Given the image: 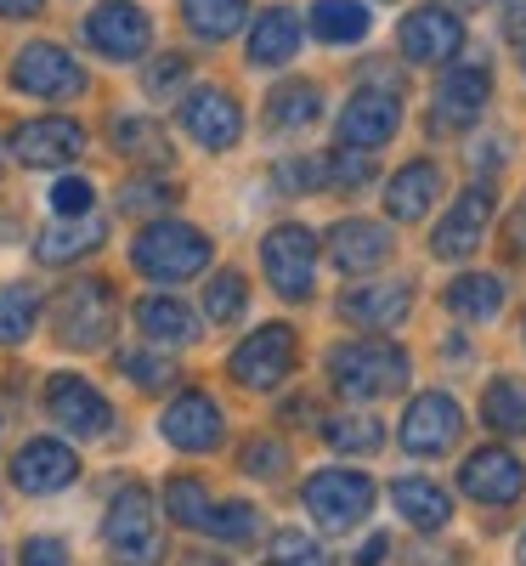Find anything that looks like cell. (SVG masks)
Wrapping results in <instances>:
<instances>
[{
    "label": "cell",
    "mask_w": 526,
    "mask_h": 566,
    "mask_svg": "<svg viewBox=\"0 0 526 566\" xmlns=\"http://www.w3.org/2000/svg\"><path fill=\"white\" fill-rule=\"evenodd\" d=\"M119 368L130 374V386H141V391H165L176 380V363L154 357V352H119Z\"/></svg>",
    "instance_id": "f35d334b"
},
{
    "label": "cell",
    "mask_w": 526,
    "mask_h": 566,
    "mask_svg": "<svg viewBox=\"0 0 526 566\" xmlns=\"http://www.w3.org/2000/svg\"><path fill=\"white\" fill-rule=\"evenodd\" d=\"M493 210H498V199H493V187H487V181L464 187V193L453 199V210L436 221V239H430V255H436V261H464L475 244H482V232H487Z\"/></svg>",
    "instance_id": "4fadbf2b"
},
{
    "label": "cell",
    "mask_w": 526,
    "mask_h": 566,
    "mask_svg": "<svg viewBox=\"0 0 526 566\" xmlns=\"http://www.w3.org/2000/svg\"><path fill=\"white\" fill-rule=\"evenodd\" d=\"M136 323H141V335H148L154 346H193V335H199V317L187 312L176 295H148L136 306Z\"/></svg>",
    "instance_id": "4316f807"
},
{
    "label": "cell",
    "mask_w": 526,
    "mask_h": 566,
    "mask_svg": "<svg viewBox=\"0 0 526 566\" xmlns=\"http://www.w3.org/2000/svg\"><path fill=\"white\" fill-rule=\"evenodd\" d=\"M272 176H277L283 193H317V187L328 181V165L323 159H283Z\"/></svg>",
    "instance_id": "60d3db41"
},
{
    "label": "cell",
    "mask_w": 526,
    "mask_h": 566,
    "mask_svg": "<svg viewBox=\"0 0 526 566\" xmlns=\"http://www.w3.org/2000/svg\"><path fill=\"white\" fill-rule=\"evenodd\" d=\"M430 7H442V12H482L487 0H430Z\"/></svg>",
    "instance_id": "f5cc1de1"
},
{
    "label": "cell",
    "mask_w": 526,
    "mask_h": 566,
    "mask_svg": "<svg viewBox=\"0 0 526 566\" xmlns=\"http://www.w3.org/2000/svg\"><path fill=\"white\" fill-rule=\"evenodd\" d=\"M250 18V0H181V23L199 40H232Z\"/></svg>",
    "instance_id": "f546056e"
},
{
    "label": "cell",
    "mask_w": 526,
    "mask_h": 566,
    "mask_svg": "<svg viewBox=\"0 0 526 566\" xmlns=\"http://www.w3.org/2000/svg\"><path fill=\"white\" fill-rule=\"evenodd\" d=\"M459 488L475 499V504H515L526 493V464L509 453V448H475L464 464H459Z\"/></svg>",
    "instance_id": "d6986e66"
},
{
    "label": "cell",
    "mask_w": 526,
    "mask_h": 566,
    "mask_svg": "<svg viewBox=\"0 0 526 566\" xmlns=\"http://www.w3.org/2000/svg\"><path fill=\"white\" fill-rule=\"evenodd\" d=\"M45 0H0V18H34Z\"/></svg>",
    "instance_id": "f907efd6"
},
{
    "label": "cell",
    "mask_w": 526,
    "mask_h": 566,
    "mask_svg": "<svg viewBox=\"0 0 526 566\" xmlns=\"http://www.w3.org/2000/svg\"><path fill=\"white\" fill-rule=\"evenodd\" d=\"M103 544L119 566H154L165 538H159V510H154V493L148 488H119L108 515H103Z\"/></svg>",
    "instance_id": "3957f363"
},
{
    "label": "cell",
    "mask_w": 526,
    "mask_h": 566,
    "mask_svg": "<svg viewBox=\"0 0 526 566\" xmlns=\"http://www.w3.org/2000/svg\"><path fill=\"white\" fill-rule=\"evenodd\" d=\"M391 510L402 515L408 527H419V533L448 527V515H453L448 493H442L436 482H424V476H402V482H391Z\"/></svg>",
    "instance_id": "484cf974"
},
{
    "label": "cell",
    "mask_w": 526,
    "mask_h": 566,
    "mask_svg": "<svg viewBox=\"0 0 526 566\" xmlns=\"http://www.w3.org/2000/svg\"><path fill=\"white\" fill-rule=\"evenodd\" d=\"M34 317H40V295L29 283H7L0 290V346H23L34 335Z\"/></svg>",
    "instance_id": "e575fe53"
},
{
    "label": "cell",
    "mask_w": 526,
    "mask_h": 566,
    "mask_svg": "<svg viewBox=\"0 0 526 566\" xmlns=\"http://www.w3.org/2000/svg\"><path fill=\"white\" fill-rule=\"evenodd\" d=\"M283 464H290L283 442H250V448H244V470H250V476H261V482H272Z\"/></svg>",
    "instance_id": "f6af8a7d"
},
{
    "label": "cell",
    "mask_w": 526,
    "mask_h": 566,
    "mask_svg": "<svg viewBox=\"0 0 526 566\" xmlns=\"http://www.w3.org/2000/svg\"><path fill=\"white\" fill-rule=\"evenodd\" d=\"M448 306L464 323H493L504 312V283L493 272H464V277L448 283Z\"/></svg>",
    "instance_id": "83f0119b"
},
{
    "label": "cell",
    "mask_w": 526,
    "mask_h": 566,
    "mask_svg": "<svg viewBox=\"0 0 526 566\" xmlns=\"http://www.w3.org/2000/svg\"><path fill=\"white\" fill-rule=\"evenodd\" d=\"M408 312H413L408 283H362V290L340 295V317L357 328H397Z\"/></svg>",
    "instance_id": "603a6c76"
},
{
    "label": "cell",
    "mask_w": 526,
    "mask_h": 566,
    "mask_svg": "<svg viewBox=\"0 0 526 566\" xmlns=\"http://www.w3.org/2000/svg\"><path fill=\"white\" fill-rule=\"evenodd\" d=\"M85 40L97 45L103 57H114V63H136L154 45V23H148V12H141L136 0H103V7L85 18Z\"/></svg>",
    "instance_id": "8fae6325"
},
{
    "label": "cell",
    "mask_w": 526,
    "mask_h": 566,
    "mask_svg": "<svg viewBox=\"0 0 526 566\" xmlns=\"http://www.w3.org/2000/svg\"><path fill=\"white\" fill-rule=\"evenodd\" d=\"M391 250H397V239H391V227H386V221L346 216V221H334V227H328V261L340 266L346 277L386 266V261H391Z\"/></svg>",
    "instance_id": "2e32d148"
},
{
    "label": "cell",
    "mask_w": 526,
    "mask_h": 566,
    "mask_svg": "<svg viewBox=\"0 0 526 566\" xmlns=\"http://www.w3.org/2000/svg\"><path fill=\"white\" fill-rule=\"evenodd\" d=\"M170 199H176V193H170L165 181H130V187H125V199H119V210H125V216H141V210H170Z\"/></svg>",
    "instance_id": "7bdbcfd3"
},
{
    "label": "cell",
    "mask_w": 526,
    "mask_h": 566,
    "mask_svg": "<svg viewBox=\"0 0 526 566\" xmlns=\"http://www.w3.org/2000/svg\"><path fill=\"white\" fill-rule=\"evenodd\" d=\"M91 205H97V187H91L85 176H63L52 187V210L57 216H91Z\"/></svg>",
    "instance_id": "b9f144b4"
},
{
    "label": "cell",
    "mask_w": 526,
    "mask_h": 566,
    "mask_svg": "<svg viewBox=\"0 0 526 566\" xmlns=\"http://www.w3.org/2000/svg\"><path fill=\"white\" fill-rule=\"evenodd\" d=\"M130 261L154 283H181V277H199L210 266V239L187 221H154V227H141Z\"/></svg>",
    "instance_id": "277c9868"
},
{
    "label": "cell",
    "mask_w": 526,
    "mask_h": 566,
    "mask_svg": "<svg viewBox=\"0 0 526 566\" xmlns=\"http://www.w3.org/2000/svg\"><path fill=\"white\" fill-rule=\"evenodd\" d=\"M504 29H509V40H520V45H526V0H509V18H504Z\"/></svg>",
    "instance_id": "681fc988"
},
{
    "label": "cell",
    "mask_w": 526,
    "mask_h": 566,
    "mask_svg": "<svg viewBox=\"0 0 526 566\" xmlns=\"http://www.w3.org/2000/svg\"><path fill=\"white\" fill-rule=\"evenodd\" d=\"M114 323H119V301H114V290L103 277H74V283H63V295L52 301V328H57V340L74 346V352L108 346Z\"/></svg>",
    "instance_id": "7a4b0ae2"
},
{
    "label": "cell",
    "mask_w": 526,
    "mask_h": 566,
    "mask_svg": "<svg viewBox=\"0 0 526 566\" xmlns=\"http://www.w3.org/2000/svg\"><path fill=\"white\" fill-rule=\"evenodd\" d=\"M402 125V103H397V91H357V97L346 103L340 125H334V136H340V148H357V154H374V148H386V142L397 136Z\"/></svg>",
    "instance_id": "5bb4252c"
},
{
    "label": "cell",
    "mask_w": 526,
    "mask_h": 566,
    "mask_svg": "<svg viewBox=\"0 0 526 566\" xmlns=\"http://www.w3.org/2000/svg\"><path fill=\"white\" fill-rule=\"evenodd\" d=\"M295 374V328L290 323H266L250 340H238L232 352V380L244 391H277Z\"/></svg>",
    "instance_id": "8992f818"
},
{
    "label": "cell",
    "mask_w": 526,
    "mask_h": 566,
    "mask_svg": "<svg viewBox=\"0 0 526 566\" xmlns=\"http://www.w3.org/2000/svg\"><path fill=\"white\" fill-rule=\"evenodd\" d=\"M408 374H413V363L391 340H351V346L328 352V380H334V391L351 397V402H379V397L402 391Z\"/></svg>",
    "instance_id": "6da1fadb"
},
{
    "label": "cell",
    "mask_w": 526,
    "mask_h": 566,
    "mask_svg": "<svg viewBox=\"0 0 526 566\" xmlns=\"http://www.w3.org/2000/svg\"><path fill=\"white\" fill-rule=\"evenodd\" d=\"M261 266L272 277V290L283 301H306L312 295V283H317V239L306 227H272L266 232V244H261Z\"/></svg>",
    "instance_id": "52a82bcc"
},
{
    "label": "cell",
    "mask_w": 526,
    "mask_h": 566,
    "mask_svg": "<svg viewBox=\"0 0 526 566\" xmlns=\"http://www.w3.org/2000/svg\"><path fill=\"white\" fill-rule=\"evenodd\" d=\"M12 154L29 165V170H63L85 154V130L74 119H23L12 130Z\"/></svg>",
    "instance_id": "e0dca14e"
},
{
    "label": "cell",
    "mask_w": 526,
    "mask_h": 566,
    "mask_svg": "<svg viewBox=\"0 0 526 566\" xmlns=\"http://www.w3.org/2000/svg\"><path fill=\"white\" fill-rule=\"evenodd\" d=\"M301 499H306V515L323 533H351L374 510V482L362 470H317V476H306Z\"/></svg>",
    "instance_id": "5b68a950"
},
{
    "label": "cell",
    "mask_w": 526,
    "mask_h": 566,
    "mask_svg": "<svg viewBox=\"0 0 526 566\" xmlns=\"http://www.w3.org/2000/svg\"><path fill=\"white\" fill-rule=\"evenodd\" d=\"M12 85L29 91V97H45V103H63V97H80L85 91V69L52 40H34L12 57Z\"/></svg>",
    "instance_id": "9c48e42d"
},
{
    "label": "cell",
    "mask_w": 526,
    "mask_h": 566,
    "mask_svg": "<svg viewBox=\"0 0 526 566\" xmlns=\"http://www.w3.org/2000/svg\"><path fill=\"white\" fill-rule=\"evenodd\" d=\"M255 510L250 504H215V515H210V527L204 533H215V538H227V544H244V538H255Z\"/></svg>",
    "instance_id": "ab89813d"
},
{
    "label": "cell",
    "mask_w": 526,
    "mask_h": 566,
    "mask_svg": "<svg viewBox=\"0 0 526 566\" xmlns=\"http://www.w3.org/2000/svg\"><path fill=\"white\" fill-rule=\"evenodd\" d=\"M18 566H69V544L63 538H29Z\"/></svg>",
    "instance_id": "bcb514c9"
},
{
    "label": "cell",
    "mask_w": 526,
    "mask_h": 566,
    "mask_svg": "<svg viewBox=\"0 0 526 566\" xmlns=\"http://www.w3.org/2000/svg\"><path fill=\"white\" fill-rule=\"evenodd\" d=\"M459 431H464V408L448 397V391H424V397H413L408 402V413H402V448L408 453H419V459H436V453H448L453 442H459Z\"/></svg>",
    "instance_id": "7c38bea8"
},
{
    "label": "cell",
    "mask_w": 526,
    "mask_h": 566,
    "mask_svg": "<svg viewBox=\"0 0 526 566\" xmlns=\"http://www.w3.org/2000/svg\"><path fill=\"white\" fill-rule=\"evenodd\" d=\"M301 52V18L290 7H272L255 18L250 29V63L255 69H277V63H290Z\"/></svg>",
    "instance_id": "d4e9b609"
},
{
    "label": "cell",
    "mask_w": 526,
    "mask_h": 566,
    "mask_svg": "<svg viewBox=\"0 0 526 566\" xmlns=\"http://www.w3.org/2000/svg\"><path fill=\"white\" fill-rule=\"evenodd\" d=\"M103 239H108V221H103V216H57V227L40 232L34 255H40L45 266H69V261L91 255Z\"/></svg>",
    "instance_id": "cb8c5ba5"
},
{
    "label": "cell",
    "mask_w": 526,
    "mask_h": 566,
    "mask_svg": "<svg viewBox=\"0 0 526 566\" xmlns=\"http://www.w3.org/2000/svg\"><path fill=\"white\" fill-rule=\"evenodd\" d=\"M266 114H272V125H277V130H306V125H317V114H323V91H317L312 80L277 85Z\"/></svg>",
    "instance_id": "d6a6232c"
},
{
    "label": "cell",
    "mask_w": 526,
    "mask_h": 566,
    "mask_svg": "<svg viewBox=\"0 0 526 566\" xmlns=\"http://www.w3.org/2000/svg\"><path fill=\"white\" fill-rule=\"evenodd\" d=\"M459 52H464V23H459V12L424 7V12H408V18H402V57H408V63L448 69Z\"/></svg>",
    "instance_id": "ffe728a7"
},
{
    "label": "cell",
    "mask_w": 526,
    "mask_h": 566,
    "mask_svg": "<svg viewBox=\"0 0 526 566\" xmlns=\"http://www.w3.org/2000/svg\"><path fill=\"white\" fill-rule=\"evenodd\" d=\"M187 80V57H165L148 69V97H165V91H176Z\"/></svg>",
    "instance_id": "7dc6e473"
},
{
    "label": "cell",
    "mask_w": 526,
    "mask_h": 566,
    "mask_svg": "<svg viewBox=\"0 0 526 566\" xmlns=\"http://www.w3.org/2000/svg\"><path fill=\"white\" fill-rule=\"evenodd\" d=\"M493 97V74L487 63H448L442 85H436V103H430V130H464L482 119Z\"/></svg>",
    "instance_id": "30bf717a"
},
{
    "label": "cell",
    "mask_w": 526,
    "mask_h": 566,
    "mask_svg": "<svg viewBox=\"0 0 526 566\" xmlns=\"http://www.w3.org/2000/svg\"><path fill=\"white\" fill-rule=\"evenodd\" d=\"M482 419L493 424V431H504V437H526V380L498 374V380L482 391Z\"/></svg>",
    "instance_id": "4dcf8cb0"
},
{
    "label": "cell",
    "mask_w": 526,
    "mask_h": 566,
    "mask_svg": "<svg viewBox=\"0 0 526 566\" xmlns=\"http://www.w3.org/2000/svg\"><path fill=\"white\" fill-rule=\"evenodd\" d=\"M515 555H520V566H526V533H520V544H515Z\"/></svg>",
    "instance_id": "db71d44e"
},
{
    "label": "cell",
    "mask_w": 526,
    "mask_h": 566,
    "mask_svg": "<svg viewBox=\"0 0 526 566\" xmlns=\"http://www.w3.org/2000/svg\"><path fill=\"white\" fill-rule=\"evenodd\" d=\"M114 148L130 154V159L165 165V159H170V136H165V125H154L148 114H125V119H114Z\"/></svg>",
    "instance_id": "1f68e13d"
},
{
    "label": "cell",
    "mask_w": 526,
    "mask_h": 566,
    "mask_svg": "<svg viewBox=\"0 0 526 566\" xmlns=\"http://www.w3.org/2000/svg\"><path fill=\"white\" fill-rule=\"evenodd\" d=\"M436 193H442V170L430 165V159H413V165H402L391 181H386V216L391 221H424L430 216V205H436Z\"/></svg>",
    "instance_id": "7402d4cb"
},
{
    "label": "cell",
    "mask_w": 526,
    "mask_h": 566,
    "mask_svg": "<svg viewBox=\"0 0 526 566\" xmlns=\"http://www.w3.org/2000/svg\"><path fill=\"white\" fill-rule=\"evenodd\" d=\"M374 29V12L362 7V0H317L312 7V34L328 40V45H351Z\"/></svg>",
    "instance_id": "f1b7e54d"
},
{
    "label": "cell",
    "mask_w": 526,
    "mask_h": 566,
    "mask_svg": "<svg viewBox=\"0 0 526 566\" xmlns=\"http://www.w3.org/2000/svg\"><path fill=\"white\" fill-rule=\"evenodd\" d=\"M244 277L238 272H215L210 283H204V317L210 323H238V312H244Z\"/></svg>",
    "instance_id": "8d00e7d4"
},
{
    "label": "cell",
    "mask_w": 526,
    "mask_h": 566,
    "mask_svg": "<svg viewBox=\"0 0 526 566\" xmlns=\"http://www.w3.org/2000/svg\"><path fill=\"white\" fill-rule=\"evenodd\" d=\"M504 244H509L515 261H526V199H520V210L504 221Z\"/></svg>",
    "instance_id": "c3c4849f"
},
{
    "label": "cell",
    "mask_w": 526,
    "mask_h": 566,
    "mask_svg": "<svg viewBox=\"0 0 526 566\" xmlns=\"http://www.w3.org/2000/svg\"><path fill=\"white\" fill-rule=\"evenodd\" d=\"M74 476H80V459H74V448L57 442V437H34V442H23L18 459H12V488H18V493H34V499L74 488Z\"/></svg>",
    "instance_id": "ac0fdd59"
},
{
    "label": "cell",
    "mask_w": 526,
    "mask_h": 566,
    "mask_svg": "<svg viewBox=\"0 0 526 566\" xmlns=\"http://www.w3.org/2000/svg\"><path fill=\"white\" fill-rule=\"evenodd\" d=\"M181 125H187V136H193L199 148H210V154H227L232 142L244 136V114H238V103L227 97L221 85L187 91V97H181Z\"/></svg>",
    "instance_id": "9a60e30c"
},
{
    "label": "cell",
    "mask_w": 526,
    "mask_h": 566,
    "mask_svg": "<svg viewBox=\"0 0 526 566\" xmlns=\"http://www.w3.org/2000/svg\"><path fill=\"white\" fill-rule=\"evenodd\" d=\"M323 165H328V181H340V187H362V181L374 176V159L357 154V148H340V154L323 159Z\"/></svg>",
    "instance_id": "ee69618b"
},
{
    "label": "cell",
    "mask_w": 526,
    "mask_h": 566,
    "mask_svg": "<svg viewBox=\"0 0 526 566\" xmlns=\"http://www.w3.org/2000/svg\"><path fill=\"white\" fill-rule=\"evenodd\" d=\"M520 328H526V323H520Z\"/></svg>",
    "instance_id": "11a10c76"
},
{
    "label": "cell",
    "mask_w": 526,
    "mask_h": 566,
    "mask_svg": "<svg viewBox=\"0 0 526 566\" xmlns=\"http://www.w3.org/2000/svg\"><path fill=\"white\" fill-rule=\"evenodd\" d=\"M272 566H334V560H328V549L317 538L283 527V533H272Z\"/></svg>",
    "instance_id": "74e56055"
},
{
    "label": "cell",
    "mask_w": 526,
    "mask_h": 566,
    "mask_svg": "<svg viewBox=\"0 0 526 566\" xmlns=\"http://www.w3.org/2000/svg\"><path fill=\"white\" fill-rule=\"evenodd\" d=\"M159 431H165V442L181 448V453H210V448L221 442V408H215L204 391H181V397L165 408Z\"/></svg>",
    "instance_id": "44dd1931"
},
{
    "label": "cell",
    "mask_w": 526,
    "mask_h": 566,
    "mask_svg": "<svg viewBox=\"0 0 526 566\" xmlns=\"http://www.w3.org/2000/svg\"><path fill=\"white\" fill-rule=\"evenodd\" d=\"M165 510H170V522L193 527V533H204V527H210V515H215V504H210L204 482H193V476L165 482Z\"/></svg>",
    "instance_id": "d590c367"
},
{
    "label": "cell",
    "mask_w": 526,
    "mask_h": 566,
    "mask_svg": "<svg viewBox=\"0 0 526 566\" xmlns=\"http://www.w3.org/2000/svg\"><path fill=\"white\" fill-rule=\"evenodd\" d=\"M386 549H391V538H368L362 555H357V566H379V560H386Z\"/></svg>",
    "instance_id": "816d5d0a"
},
{
    "label": "cell",
    "mask_w": 526,
    "mask_h": 566,
    "mask_svg": "<svg viewBox=\"0 0 526 566\" xmlns=\"http://www.w3.org/2000/svg\"><path fill=\"white\" fill-rule=\"evenodd\" d=\"M45 413H52L63 431L80 437V442H97V437L114 431L108 397L91 380H80V374H52V380H45Z\"/></svg>",
    "instance_id": "ba28073f"
},
{
    "label": "cell",
    "mask_w": 526,
    "mask_h": 566,
    "mask_svg": "<svg viewBox=\"0 0 526 566\" xmlns=\"http://www.w3.org/2000/svg\"><path fill=\"white\" fill-rule=\"evenodd\" d=\"M323 442L334 453H374L386 442V424L374 413H334V419H323Z\"/></svg>",
    "instance_id": "836d02e7"
}]
</instances>
